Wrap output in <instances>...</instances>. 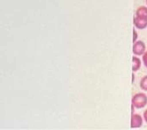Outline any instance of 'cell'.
<instances>
[{
	"label": "cell",
	"instance_id": "obj_1",
	"mask_svg": "<svg viewBox=\"0 0 147 130\" xmlns=\"http://www.w3.org/2000/svg\"><path fill=\"white\" fill-rule=\"evenodd\" d=\"M133 23L136 29L144 30L147 27V7L140 6L137 9Z\"/></svg>",
	"mask_w": 147,
	"mask_h": 130
},
{
	"label": "cell",
	"instance_id": "obj_2",
	"mask_svg": "<svg viewBox=\"0 0 147 130\" xmlns=\"http://www.w3.org/2000/svg\"><path fill=\"white\" fill-rule=\"evenodd\" d=\"M132 105L137 109H142L147 105V95L145 93L140 92L132 97Z\"/></svg>",
	"mask_w": 147,
	"mask_h": 130
},
{
	"label": "cell",
	"instance_id": "obj_3",
	"mask_svg": "<svg viewBox=\"0 0 147 130\" xmlns=\"http://www.w3.org/2000/svg\"><path fill=\"white\" fill-rule=\"evenodd\" d=\"M133 53L136 56H142L146 51V47L144 42L142 41H137L133 45Z\"/></svg>",
	"mask_w": 147,
	"mask_h": 130
},
{
	"label": "cell",
	"instance_id": "obj_4",
	"mask_svg": "<svg viewBox=\"0 0 147 130\" xmlns=\"http://www.w3.org/2000/svg\"><path fill=\"white\" fill-rule=\"evenodd\" d=\"M143 119L140 114H132L131 116V128L132 129H138L140 128L143 124Z\"/></svg>",
	"mask_w": 147,
	"mask_h": 130
},
{
	"label": "cell",
	"instance_id": "obj_5",
	"mask_svg": "<svg viewBox=\"0 0 147 130\" xmlns=\"http://www.w3.org/2000/svg\"><path fill=\"white\" fill-rule=\"evenodd\" d=\"M141 67V60L137 56H134L132 58V70L133 72H137Z\"/></svg>",
	"mask_w": 147,
	"mask_h": 130
},
{
	"label": "cell",
	"instance_id": "obj_6",
	"mask_svg": "<svg viewBox=\"0 0 147 130\" xmlns=\"http://www.w3.org/2000/svg\"><path fill=\"white\" fill-rule=\"evenodd\" d=\"M140 87L141 88V90L147 91V75L144 76L141 79V80L140 82Z\"/></svg>",
	"mask_w": 147,
	"mask_h": 130
},
{
	"label": "cell",
	"instance_id": "obj_7",
	"mask_svg": "<svg viewBox=\"0 0 147 130\" xmlns=\"http://www.w3.org/2000/svg\"><path fill=\"white\" fill-rule=\"evenodd\" d=\"M142 62H143L145 67L147 69V51H146V52L142 55Z\"/></svg>",
	"mask_w": 147,
	"mask_h": 130
},
{
	"label": "cell",
	"instance_id": "obj_8",
	"mask_svg": "<svg viewBox=\"0 0 147 130\" xmlns=\"http://www.w3.org/2000/svg\"><path fill=\"white\" fill-rule=\"evenodd\" d=\"M137 39H138V33H137L136 29H134L133 30V43L137 42Z\"/></svg>",
	"mask_w": 147,
	"mask_h": 130
},
{
	"label": "cell",
	"instance_id": "obj_9",
	"mask_svg": "<svg viewBox=\"0 0 147 130\" xmlns=\"http://www.w3.org/2000/svg\"><path fill=\"white\" fill-rule=\"evenodd\" d=\"M143 118L145 120V122L147 123V109L144 112V114H143Z\"/></svg>",
	"mask_w": 147,
	"mask_h": 130
},
{
	"label": "cell",
	"instance_id": "obj_10",
	"mask_svg": "<svg viewBox=\"0 0 147 130\" xmlns=\"http://www.w3.org/2000/svg\"><path fill=\"white\" fill-rule=\"evenodd\" d=\"M146 5H147V0H146Z\"/></svg>",
	"mask_w": 147,
	"mask_h": 130
}]
</instances>
